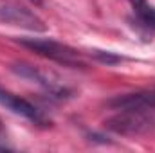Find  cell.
Masks as SVG:
<instances>
[{"instance_id": "cell-1", "label": "cell", "mask_w": 155, "mask_h": 153, "mask_svg": "<svg viewBox=\"0 0 155 153\" xmlns=\"http://www.w3.org/2000/svg\"><path fill=\"white\" fill-rule=\"evenodd\" d=\"M24 47L35 50L40 56H45L60 65H65V67H74V69H83L87 67V60L81 52H78L76 49L69 47V45H63L60 41H54V40H43V38H27L20 41Z\"/></svg>"}, {"instance_id": "cell-2", "label": "cell", "mask_w": 155, "mask_h": 153, "mask_svg": "<svg viewBox=\"0 0 155 153\" xmlns=\"http://www.w3.org/2000/svg\"><path fill=\"white\" fill-rule=\"evenodd\" d=\"M105 126L119 135H144L155 128V117L150 110H117Z\"/></svg>"}, {"instance_id": "cell-3", "label": "cell", "mask_w": 155, "mask_h": 153, "mask_svg": "<svg viewBox=\"0 0 155 153\" xmlns=\"http://www.w3.org/2000/svg\"><path fill=\"white\" fill-rule=\"evenodd\" d=\"M13 70L18 74V76L25 77L33 83H38L40 86H43L47 92H51L52 96H58V97H65L71 94V88L56 76L54 72H49V70H43L40 67L35 65H29V63H16L13 65Z\"/></svg>"}, {"instance_id": "cell-4", "label": "cell", "mask_w": 155, "mask_h": 153, "mask_svg": "<svg viewBox=\"0 0 155 153\" xmlns=\"http://www.w3.org/2000/svg\"><path fill=\"white\" fill-rule=\"evenodd\" d=\"M0 20L9 24V25H16V27H24L29 31H36V33H43L45 25L38 16L29 11L24 5L18 4H4L0 5Z\"/></svg>"}, {"instance_id": "cell-5", "label": "cell", "mask_w": 155, "mask_h": 153, "mask_svg": "<svg viewBox=\"0 0 155 153\" xmlns=\"http://www.w3.org/2000/svg\"><path fill=\"white\" fill-rule=\"evenodd\" d=\"M0 105L5 106L11 112H15V114H18V115H22V117H25V119H29V121H33L35 124L47 126V117L41 114L35 105H31L29 101H25V99H22V97H18V96H15L11 92L4 90L2 86H0Z\"/></svg>"}, {"instance_id": "cell-6", "label": "cell", "mask_w": 155, "mask_h": 153, "mask_svg": "<svg viewBox=\"0 0 155 153\" xmlns=\"http://www.w3.org/2000/svg\"><path fill=\"white\" fill-rule=\"evenodd\" d=\"M108 106L114 110H155V88L117 96L108 101Z\"/></svg>"}, {"instance_id": "cell-7", "label": "cell", "mask_w": 155, "mask_h": 153, "mask_svg": "<svg viewBox=\"0 0 155 153\" xmlns=\"http://www.w3.org/2000/svg\"><path fill=\"white\" fill-rule=\"evenodd\" d=\"M130 4H132V7L135 11L137 18L146 27H150V29L155 31V7L153 5H150L146 0H130Z\"/></svg>"}, {"instance_id": "cell-8", "label": "cell", "mask_w": 155, "mask_h": 153, "mask_svg": "<svg viewBox=\"0 0 155 153\" xmlns=\"http://www.w3.org/2000/svg\"><path fill=\"white\" fill-rule=\"evenodd\" d=\"M33 2H36V4H40V2H41V0H33Z\"/></svg>"}, {"instance_id": "cell-9", "label": "cell", "mask_w": 155, "mask_h": 153, "mask_svg": "<svg viewBox=\"0 0 155 153\" xmlns=\"http://www.w3.org/2000/svg\"><path fill=\"white\" fill-rule=\"evenodd\" d=\"M0 130H2V122H0Z\"/></svg>"}]
</instances>
